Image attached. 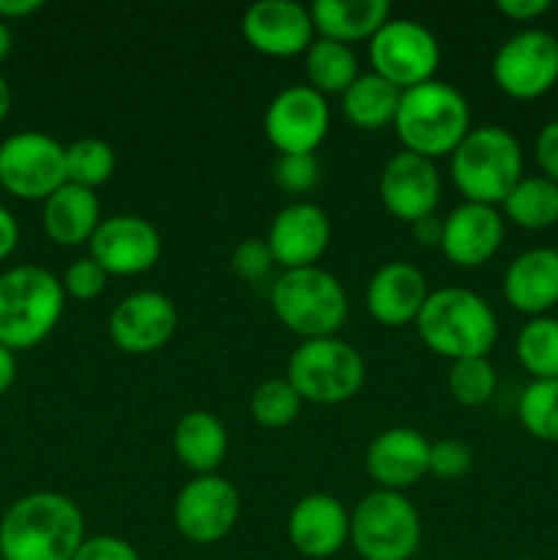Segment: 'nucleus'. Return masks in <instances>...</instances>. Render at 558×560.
I'll list each match as a JSON object with an SVG mask.
<instances>
[{
	"instance_id": "17",
	"label": "nucleus",
	"mask_w": 558,
	"mask_h": 560,
	"mask_svg": "<svg viewBox=\"0 0 558 560\" xmlns=\"http://www.w3.org/2000/svg\"><path fill=\"white\" fill-rule=\"evenodd\" d=\"M244 42L266 58H295L315 42V25L306 5L293 0H260L241 20Z\"/></svg>"
},
{
	"instance_id": "41",
	"label": "nucleus",
	"mask_w": 558,
	"mask_h": 560,
	"mask_svg": "<svg viewBox=\"0 0 558 560\" xmlns=\"http://www.w3.org/2000/svg\"><path fill=\"white\" fill-rule=\"evenodd\" d=\"M496 9L512 22H531L536 16L547 14L550 3L547 0H498Z\"/></svg>"
},
{
	"instance_id": "7",
	"label": "nucleus",
	"mask_w": 558,
	"mask_h": 560,
	"mask_svg": "<svg viewBox=\"0 0 558 560\" xmlns=\"http://www.w3.org/2000/svg\"><path fill=\"white\" fill-rule=\"evenodd\" d=\"M364 377L361 353L339 337L304 339L288 359V381L312 405L348 402L361 392Z\"/></svg>"
},
{
	"instance_id": "44",
	"label": "nucleus",
	"mask_w": 558,
	"mask_h": 560,
	"mask_svg": "<svg viewBox=\"0 0 558 560\" xmlns=\"http://www.w3.org/2000/svg\"><path fill=\"white\" fill-rule=\"evenodd\" d=\"M42 0H0V20H25V16L42 11Z\"/></svg>"
},
{
	"instance_id": "33",
	"label": "nucleus",
	"mask_w": 558,
	"mask_h": 560,
	"mask_svg": "<svg viewBox=\"0 0 558 560\" xmlns=\"http://www.w3.org/2000/svg\"><path fill=\"white\" fill-rule=\"evenodd\" d=\"M523 430L542 443H558V381H531L518 402Z\"/></svg>"
},
{
	"instance_id": "22",
	"label": "nucleus",
	"mask_w": 558,
	"mask_h": 560,
	"mask_svg": "<svg viewBox=\"0 0 558 560\" xmlns=\"http://www.w3.org/2000/svg\"><path fill=\"white\" fill-rule=\"evenodd\" d=\"M430 288L425 273L403 260L386 262L372 273L367 284V312L381 326L399 328L416 323Z\"/></svg>"
},
{
	"instance_id": "48",
	"label": "nucleus",
	"mask_w": 558,
	"mask_h": 560,
	"mask_svg": "<svg viewBox=\"0 0 558 560\" xmlns=\"http://www.w3.org/2000/svg\"><path fill=\"white\" fill-rule=\"evenodd\" d=\"M514 560H534V558H514Z\"/></svg>"
},
{
	"instance_id": "30",
	"label": "nucleus",
	"mask_w": 558,
	"mask_h": 560,
	"mask_svg": "<svg viewBox=\"0 0 558 560\" xmlns=\"http://www.w3.org/2000/svg\"><path fill=\"white\" fill-rule=\"evenodd\" d=\"M520 366L534 381H558V320L550 315L531 317L514 342Z\"/></svg>"
},
{
	"instance_id": "37",
	"label": "nucleus",
	"mask_w": 558,
	"mask_h": 560,
	"mask_svg": "<svg viewBox=\"0 0 558 560\" xmlns=\"http://www.w3.org/2000/svg\"><path fill=\"white\" fill-rule=\"evenodd\" d=\"M107 279H109L107 271H104V268L98 266L91 255H88V257H80V260L71 262V266L66 268V273L60 282H63V290L69 299L93 301L104 293V288H107Z\"/></svg>"
},
{
	"instance_id": "40",
	"label": "nucleus",
	"mask_w": 558,
	"mask_h": 560,
	"mask_svg": "<svg viewBox=\"0 0 558 560\" xmlns=\"http://www.w3.org/2000/svg\"><path fill=\"white\" fill-rule=\"evenodd\" d=\"M534 153L542 175L558 186V120L542 126L534 142Z\"/></svg>"
},
{
	"instance_id": "19",
	"label": "nucleus",
	"mask_w": 558,
	"mask_h": 560,
	"mask_svg": "<svg viewBox=\"0 0 558 560\" xmlns=\"http://www.w3.org/2000/svg\"><path fill=\"white\" fill-rule=\"evenodd\" d=\"M364 468L377 490H410L430 474V441L410 427L377 432L364 452Z\"/></svg>"
},
{
	"instance_id": "5",
	"label": "nucleus",
	"mask_w": 558,
	"mask_h": 560,
	"mask_svg": "<svg viewBox=\"0 0 558 560\" xmlns=\"http://www.w3.org/2000/svg\"><path fill=\"white\" fill-rule=\"evenodd\" d=\"M449 167L463 202L498 208L523 178V148L503 126H476L452 153Z\"/></svg>"
},
{
	"instance_id": "28",
	"label": "nucleus",
	"mask_w": 558,
	"mask_h": 560,
	"mask_svg": "<svg viewBox=\"0 0 558 560\" xmlns=\"http://www.w3.org/2000/svg\"><path fill=\"white\" fill-rule=\"evenodd\" d=\"M503 219L514 228L531 230H550L558 224V186L547 180L545 175H523L501 202Z\"/></svg>"
},
{
	"instance_id": "25",
	"label": "nucleus",
	"mask_w": 558,
	"mask_h": 560,
	"mask_svg": "<svg viewBox=\"0 0 558 560\" xmlns=\"http://www.w3.org/2000/svg\"><path fill=\"white\" fill-rule=\"evenodd\" d=\"M310 14L317 38L350 47L356 42H370L392 20V5L386 0H315Z\"/></svg>"
},
{
	"instance_id": "4",
	"label": "nucleus",
	"mask_w": 558,
	"mask_h": 560,
	"mask_svg": "<svg viewBox=\"0 0 558 560\" xmlns=\"http://www.w3.org/2000/svg\"><path fill=\"white\" fill-rule=\"evenodd\" d=\"M66 310L63 282L42 266L0 273V345L31 350L58 328Z\"/></svg>"
},
{
	"instance_id": "14",
	"label": "nucleus",
	"mask_w": 558,
	"mask_h": 560,
	"mask_svg": "<svg viewBox=\"0 0 558 560\" xmlns=\"http://www.w3.org/2000/svg\"><path fill=\"white\" fill-rule=\"evenodd\" d=\"M178 328L173 299L159 290H137L120 299L109 312V342L126 355L159 353Z\"/></svg>"
},
{
	"instance_id": "13",
	"label": "nucleus",
	"mask_w": 558,
	"mask_h": 560,
	"mask_svg": "<svg viewBox=\"0 0 558 560\" xmlns=\"http://www.w3.org/2000/svg\"><path fill=\"white\" fill-rule=\"evenodd\" d=\"M332 109L326 96L310 85H288L268 102L263 115V131L279 156L315 153L326 140Z\"/></svg>"
},
{
	"instance_id": "38",
	"label": "nucleus",
	"mask_w": 558,
	"mask_h": 560,
	"mask_svg": "<svg viewBox=\"0 0 558 560\" xmlns=\"http://www.w3.org/2000/svg\"><path fill=\"white\" fill-rule=\"evenodd\" d=\"M277 266L271 249H268L266 238H246L235 246L233 257H230V268L233 273H239L244 282H260L271 273V268Z\"/></svg>"
},
{
	"instance_id": "43",
	"label": "nucleus",
	"mask_w": 558,
	"mask_h": 560,
	"mask_svg": "<svg viewBox=\"0 0 558 560\" xmlns=\"http://www.w3.org/2000/svg\"><path fill=\"white\" fill-rule=\"evenodd\" d=\"M410 230H414V238L419 241L421 246H438V249H441L443 219H438L435 213H430V217L414 222V224H410Z\"/></svg>"
},
{
	"instance_id": "35",
	"label": "nucleus",
	"mask_w": 558,
	"mask_h": 560,
	"mask_svg": "<svg viewBox=\"0 0 558 560\" xmlns=\"http://www.w3.org/2000/svg\"><path fill=\"white\" fill-rule=\"evenodd\" d=\"M321 162L315 153H293V156H279L274 164V184L282 191L295 197H304L317 189L321 184Z\"/></svg>"
},
{
	"instance_id": "16",
	"label": "nucleus",
	"mask_w": 558,
	"mask_h": 560,
	"mask_svg": "<svg viewBox=\"0 0 558 560\" xmlns=\"http://www.w3.org/2000/svg\"><path fill=\"white\" fill-rule=\"evenodd\" d=\"M377 197L394 219L414 224L435 213L441 202V175L435 162L399 151L383 164L377 178Z\"/></svg>"
},
{
	"instance_id": "23",
	"label": "nucleus",
	"mask_w": 558,
	"mask_h": 560,
	"mask_svg": "<svg viewBox=\"0 0 558 560\" xmlns=\"http://www.w3.org/2000/svg\"><path fill=\"white\" fill-rule=\"evenodd\" d=\"M503 299L520 315H547L558 304V249L536 246L514 257L503 273Z\"/></svg>"
},
{
	"instance_id": "32",
	"label": "nucleus",
	"mask_w": 558,
	"mask_h": 560,
	"mask_svg": "<svg viewBox=\"0 0 558 560\" xmlns=\"http://www.w3.org/2000/svg\"><path fill=\"white\" fill-rule=\"evenodd\" d=\"M301 405L304 399L299 397L288 377H268L252 392L249 413L255 424L266 430H284L301 416Z\"/></svg>"
},
{
	"instance_id": "29",
	"label": "nucleus",
	"mask_w": 558,
	"mask_h": 560,
	"mask_svg": "<svg viewBox=\"0 0 558 560\" xmlns=\"http://www.w3.org/2000/svg\"><path fill=\"white\" fill-rule=\"evenodd\" d=\"M306 85L321 96H342L353 80L359 77V60L348 44L328 42V38H315L312 47L304 52Z\"/></svg>"
},
{
	"instance_id": "39",
	"label": "nucleus",
	"mask_w": 558,
	"mask_h": 560,
	"mask_svg": "<svg viewBox=\"0 0 558 560\" xmlns=\"http://www.w3.org/2000/svg\"><path fill=\"white\" fill-rule=\"evenodd\" d=\"M74 560H142L135 545L120 536H88Z\"/></svg>"
},
{
	"instance_id": "8",
	"label": "nucleus",
	"mask_w": 558,
	"mask_h": 560,
	"mask_svg": "<svg viewBox=\"0 0 558 560\" xmlns=\"http://www.w3.org/2000/svg\"><path fill=\"white\" fill-rule=\"evenodd\" d=\"M350 545L361 560H410L421 545L419 512L405 492H367L350 512Z\"/></svg>"
},
{
	"instance_id": "27",
	"label": "nucleus",
	"mask_w": 558,
	"mask_h": 560,
	"mask_svg": "<svg viewBox=\"0 0 558 560\" xmlns=\"http://www.w3.org/2000/svg\"><path fill=\"white\" fill-rule=\"evenodd\" d=\"M399 96H403L399 88L370 71V74L356 77L353 85L342 93V113L356 129H386L397 118Z\"/></svg>"
},
{
	"instance_id": "31",
	"label": "nucleus",
	"mask_w": 558,
	"mask_h": 560,
	"mask_svg": "<svg viewBox=\"0 0 558 560\" xmlns=\"http://www.w3.org/2000/svg\"><path fill=\"white\" fill-rule=\"evenodd\" d=\"M115 173V151L98 137H82L66 145V184L96 191Z\"/></svg>"
},
{
	"instance_id": "42",
	"label": "nucleus",
	"mask_w": 558,
	"mask_h": 560,
	"mask_svg": "<svg viewBox=\"0 0 558 560\" xmlns=\"http://www.w3.org/2000/svg\"><path fill=\"white\" fill-rule=\"evenodd\" d=\"M16 244H20V224L9 208L0 206V262L14 255Z\"/></svg>"
},
{
	"instance_id": "34",
	"label": "nucleus",
	"mask_w": 558,
	"mask_h": 560,
	"mask_svg": "<svg viewBox=\"0 0 558 560\" xmlns=\"http://www.w3.org/2000/svg\"><path fill=\"white\" fill-rule=\"evenodd\" d=\"M446 386L457 405H463V408H481V405L490 402L498 388L496 366L490 364V359L452 361Z\"/></svg>"
},
{
	"instance_id": "20",
	"label": "nucleus",
	"mask_w": 558,
	"mask_h": 560,
	"mask_svg": "<svg viewBox=\"0 0 558 560\" xmlns=\"http://www.w3.org/2000/svg\"><path fill=\"white\" fill-rule=\"evenodd\" d=\"M288 539L299 556L328 560L350 541V512L328 492L304 495L288 517Z\"/></svg>"
},
{
	"instance_id": "1",
	"label": "nucleus",
	"mask_w": 558,
	"mask_h": 560,
	"mask_svg": "<svg viewBox=\"0 0 558 560\" xmlns=\"http://www.w3.org/2000/svg\"><path fill=\"white\" fill-rule=\"evenodd\" d=\"M85 539L82 509L53 490L22 495L0 520L3 560H74Z\"/></svg>"
},
{
	"instance_id": "24",
	"label": "nucleus",
	"mask_w": 558,
	"mask_h": 560,
	"mask_svg": "<svg viewBox=\"0 0 558 560\" xmlns=\"http://www.w3.org/2000/svg\"><path fill=\"white\" fill-rule=\"evenodd\" d=\"M42 224L53 244L77 249L82 244H91L93 233L102 224V202L96 191L63 184L42 202Z\"/></svg>"
},
{
	"instance_id": "12",
	"label": "nucleus",
	"mask_w": 558,
	"mask_h": 560,
	"mask_svg": "<svg viewBox=\"0 0 558 560\" xmlns=\"http://www.w3.org/2000/svg\"><path fill=\"white\" fill-rule=\"evenodd\" d=\"M241 517V495L224 476H195L181 487L173 503L175 530L197 547H208L233 534Z\"/></svg>"
},
{
	"instance_id": "47",
	"label": "nucleus",
	"mask_w": 558,
	"mask_h": 560,
	"mask_svg": "<svg viewBox=\"0 0 558 560\" xmlns=\"http://www.w3.org/2000/svg\"><path fill=\"white\" fill-rule=\"evenodd\" d=\"M9 52H11V27L9 22L0 20V63L9 58Z\"/></svg>"
},
{
	"instance_id": "9",
	"label": "nucleus",
	"mask_w": 558,
	"mask_h": 560,
	"mask_svg": "<svg viewBox=\"0 0 558 560\" xmlns=\"http://www.w3.org/2000/svg\"><path fill=\"white\" fill-rule=\"evenodd\" d=\"M66 184V145L44 131H16L0 142V186L16 200L44 202Z\"/></svg>"
},
{
	"instance_id": "10",
	"label": "nucleus",
	"mask_w": 558,
	"mask_h": 560,
	"mask_svg": "<svg viewBox=\"0 0 558 560\" xmlns=\"http://www.w3.org/2000/svg\"><path fill=\"white\" fill-rule=\"evenodd\" d=\"M372 71L399 91L435 80L441 44L430 27L416 20H388L370 38Z\"/></svg>"
},
{
	"instance_id": "21",
	"label": "nucleus",
	"mask_w": 558,
	"mask_h": 560,
	"mask_svg": "<svg viewBox=\"0 0 558 560\" xmlns=\"http://www.w3.org/2000/svg\"><path fill=\"white\" fill-rule=\"evenodd\" d=\"M503 213L479 202H460L443 219L441 252L452 266L481 268L498 255L503 244Z\"/></svg>"
},
{
	"instance_id": "6",
	"label": "nucleus",
	"mask_w": 558,
	"mask_h": 560,
	"mask_svg": "<svg viewBox=\"0 0 558 560\" xmlns=\"http://www.w3.org/2000/svg\"><path fill=\"white\" fill-rule=\"evenodd\" d=\"M271 310L290 334L304 339L337 337L348 320V295L342 282L326 268L282 271L271 284Z\"/></svg>"
},
{
	"instance_id": "15",
	"label": "nucleus",
	"mask_w": 558,
	"mask_h": 560,
	"mask_svg": "<svg viewBox=\"0 0 558 560\" xmlns=\"http://www.w3.org/2000/svg\"><path fill=\"white\" fill-rule=\"evenodd\" d=\"M88 249L107 277H140L162 257V235L148 219L115 213L102 219Z\"/></svg>"
},
{
	"instance_id": "18",
	"label": "nucleus",
	"mask_w": 558,
	"mask_h": 560,
	"mask_svg": "<svg viewBox=\"0 0 558 560\" xmlns=\"http://www.w3.org/2000/svg\"><path fill=\"white\" fill-rule=\"evenodd\" d=\"M266 244L277 266H282L284 271L317 266V260L326 255L328 244H332L328 213L315 202H290L274 217Z\"/></svg>"
},
{
	"instance_id": "11",
	"label": "nucleus",
	"mask_w": 558,
	"mask_h": 560,
	"mask_svg": "<svg viewBox=\"0 0 558 560\" xmlns=\"http://www.w3.org/2000/svg\"><path fill=\"white\" fill-rule=\"evenodd\" d=\"M492 80L514 102L550 93L558 82V38L539 27L509 36L492 58Z\"/></svg>"
},
{
	"instance_id": "45",
	"label": "nucleus",
	"mask_w": 558,
	"mask_h": 560,
	"mask_svg": "<svg viewBox=\"0 0 558 560\" xmlns=\"http://www.w3.org/2000/svg\"><path fill=\"white\" fill-rule=\"evenodd\" d=\"M16 381V359H14V350L3 348L0 345V397L14 386Z\"/></svg>"
},
{
	"instance_id": "2",
	"label": "nucleus",
	"mask_w": 558,
	"mask_h": 560,
	"mask_svg": "<svg viewBox=\"0 0 558 560\" xmlns=\"http://www.w3.org/2000/svg\"><path fill=\"white\" fill-rule=\"evenodd\" d=\"M414 326L427 350L449 361L487 359L498 339L492 306L465 288L432 290Z\"/></svg>"
},
{
	"instance_id": "46",
	"label": "nucleus",
	"mask_w": 558,
	"mask_h": 560,
	"mask_svg": "<svg viewBox=\"0 0 558 560\" xmlns=\"http://www.w3.org/2000/svg\"><path fill=\"white\" fill-rule=\"evenodd\" d=\"M9 113H11V88L9 82H5V77L0 74V124H3Z\"/></svg>"
},
{
	"instance_id": "36",
	"label": "nucleus",
	"mask_w": 558,
	"mask_h": 560,
	"mask_svg": "<svg viewBox=\"0 0 558 560\" xmlns=\"http://www.w3.org/2000/svg\"><path fill=\"white\" fill-rule=\"evenodd\" d=\"M474 468V452L457 438H441L430 443V474L441 481L463 479Z\"/></svg>"
},
{
	"instance_id": "26",
	"label": "nucleus",
	"mask_w": 558,
	"mask_h": 560,
	"mask_svg": "<svg viewBox=\"0 0 558 560\" xmlns=\"http://www.w3.org/2000/svg\"><path fill=\"white\" fill-rule=\"evenodd\" d=\"M173 452L195 476L217 474L228 457V430L208 410H189L173 430Z\"/></svg>"
},
{
	"instance_id": "3",
	"label": "nucleus",
	"mask_w": 558,
	"mask_h": 560,
	"mask_svg": "<svg viewBox=\"0 0 558 560\" xmlns=\"http://www.w3.org/2000/svg\"><path fill=\"white\" fill-rule=\"evenodd\" d=\"M392 126L405 151L430 159V162L452 156L465 135L474 129L465 96L441 80L403 91Z\"/></svg>"
}]
</instances>
